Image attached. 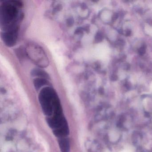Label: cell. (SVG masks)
Wrapping results in <instances>:
<instances>
[{
  "instance_id": "6",
  "label": "cell",
  "mask_w": 152,
  "mask_h": 152,
  "mask_svg": "<svg viewBox=\"0 0 152 152\" xmlns=\"http://www.w3.org/2000/svg\"><path fill=\"white\" fill-rule=\"evenodd\" d=\"M34 85L37 88H41L43 85L47 84V81L41 79V78H38L34 80Z\"/></svg>"
},
{
  "instance_id": "1",
  "label": "cell",
  "mask_w": 152,
  "mask_h": 152,
  "mask_svg": "<svg viewBox=\"0 0 152 152\" xmlns=\"http://www.w3.org/2000/svg\"><path fill=\"white\" fill-rule=\"evenodd\" d=\"M39 99L43 113L47 118L63 113L59 98L52 88L48 87L42 88Z\"/></svg>"
},
{
  "instance_id": "5",
  "label": "cell",
  "mask_w": 152,
  "mask_h": 152,
  "mask_svg": "<svg viewBox=\"0 0 152 152\" xmlns=\"http://www.w3.org/2000/svg\"><path fill=\"white\" fill-rule=\"evenodd\" d=\"M58 142L61 152H70V141L67 137L58 138Z\"/></svg>"
},
{
  "instance_id": "3",
  "label": "cell",
  "mask_w": 152,
  "mask_h": 152,
  "mask_svg": "<svg viewBox=\"0 0 152 152\" xmlns=\"http://www.w3.org/2000/svg\"><path fill=\"white\" fill-rule=\"evenodd\" d=\"M49 126L58 138L67 137L69 133L68 123L63 113L47 118Z\"/></svg>"
},
{
  "instance_id": "4",
  "label": "cell",
  "mask_w": 152,
  "mask_h": 152,
  "mask_svg": "<svg viewBox=\"0 0 152 152\" xmlns=\"http://www.w3.org/2000/svg\"><path fill=\"white\" fill-rule=\"evenodd\" d=\"M27 55L35 64L41 67H45L49 64V60L45 51L39 45L29 44L26 47Z\"/></svg>"
},
{
  "instance_id": "2",
  "label": "cell",
  "mask_w": 152,
  "mask_h": 152,
  "mask_svg": "<svg viewBox=\"0 0 152 152\" xmlns=\"http://www.w3.org/2000/svg\"><path fill=\"white\" fill-rule=\"evenodd\" d=\"M19 4L13 2H7L1 7V24L5 26V31L18 28L17 25L18 17Z\"/></svg>"
},
{
  "instance_id": "7",
  "label": "cell",
  "mask_w": 152,
  "mask_h": 152,
  "mask_svg": "<svg viewBox=\"0 0 152 152\" xmlns=\"http://www.w3.org/2000/svg\"><path fill=\"white\" fill-rule=\"evenodd\" d=\"M145 52V47H141L139 50V53L141 56L144 55Z\"/></svg>"
},
{
  "instance_id": "8",
  "label": "cell",
  "mask_w": 152,
  "mask_h": 152,
  "mask_svg": "<svg viewBox=\"0 0 152 152\" xmlns=\"http://www.w3.org/2000/svg\"><path fill=\"white\" fill-rule=\"evenodd\" d=\"M117 17H118V16H117V14H115V15H114L113 16V20H115V19H116V18H117Z\"/></svg>"
}]
</instances>
